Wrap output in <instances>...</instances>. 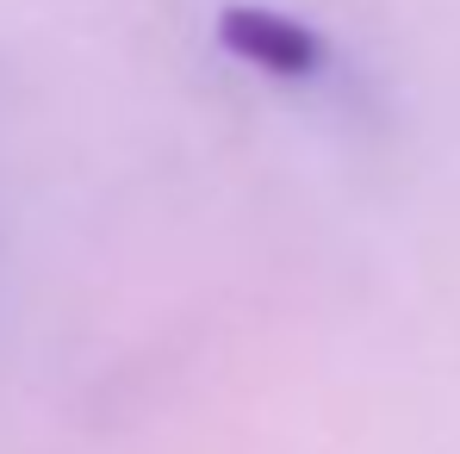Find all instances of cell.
I'll return each instance as SVG.
<instances>
[{
    "label": "cell",
    "instance_id": "6da1fadb",
    "mask_svg": "<svg viewBox=\"0 0 460 454\" xmlns=\"http://www.w3.org/2000/svg\"><path fill=\"white\" fill-rule=\"evenodd\" d=\"M243 31L249 38H230V44H243L261 69H274V76H293V81H330V69H336V57H330V44L323 38H311V31H299L293 19H261V13H249L243 19Z\"/></svg>",
    "mask_w": 460,
    "mask_h": 454
}]
</instances>
